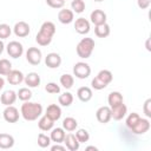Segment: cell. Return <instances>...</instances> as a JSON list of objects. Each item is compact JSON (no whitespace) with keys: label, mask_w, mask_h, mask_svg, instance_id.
Listing matches in <instances>:
<instances>
[{"label":"cell","mask_w":151,"mask_h":151,"mask_svg":"<svg viewBox=\"0 0 151 151\" xmlns=\"http://www.w3.org/2000/svg\"><path fill=\"white\" fill-rule=\"evenodd\" d=\"M94 46H96V44H94V40L92 38H83L78 42L77 48H76L78 57L81 58V59L90 58L93 50H94Z\"/></svg>","instance_id":"7a4b0ae2"},{"label":"cell","mask_w":151,"mask_h":151,"mask_svg":"<svg viewBox=\"0 0 151 151\" xmlns=\"http://www.w3.org/2000/svg\"><path fill=\"white\" fill-rule=\"evenodd\" d=\"M107 103H109V106H110V107L124 103L123 94H122L120 92H118V91H112V92L109 94V97H107Z\"/></svg>","instance_id":"44dd1931"},{"label":"cell","mask_w":151,"mask_h":151,"mask_svg":"<svg viewBox=\"0 0 151 151\" xmlns=\"http://www.w3.org/2000/svg\"><path fill=\"white\" fill-rule=\"evenodd\" d=\"M47 117H50L52 120H58L60 117H61V109L60 106H58L57 104H51L47 106L46 109V113H45Z\"/></svg>","instance_id":"ffe728a7"},{"label":"cell","mask_w":151,"mask_h":151,"mask_svg":"<svg viewBox=\"0 0 151 151\" xmlns=\"http://www.w3.org/2000/svg\"><path fill=\"white\" fill-rule=\"evenodd\" d=\"M4 86H5V80H4V78L0 76V91L4 88Z\"/></svg>","instance_id":"f6af8a7d"},{"label":"cell","mask_w":151,"mask_h":151,"mask_svg":"<svg viewBox=\"0 0 151 151\" xmlns=\"http://www.w3.org/2000/svg\"><path fill=\"white\" fill-rule=\"evenodd\" d=\"M74 28L79 34H87L90 32V21L85 18H78L74 22Z\"/></svg>","instance_id":"9a60e30c"},{"label":"cell","mask_w":151,"mask_h":151,"mask_svg":"<svg viewBox=\"0 0 151 151\" xmlns=\"http://www.w3.org/2000/svg\"><path fill=\"white\" fill-rule=\"evenodd\" d=\"M24 78H25V76L19 70H12L7 74V81L11 85H19V84H21L24 81Z\"/></svg>","instance_id":"e0dca14e"},{"label":"cell","mask_w":151,"mask_h":151,"mask_svg":"<svg viewBox=\"0 0 151 151\" xmlns=\"http://www.w3.org/2000/svg\"><path fill=\"white\" fill-rule=\"evenodd\" d=\"M63 143H65L66 149L70 150V151H77V150L79 149V146H80V143L78 142L76 134H73V133H68V134H66L65 138H64V142H63Z\"/></svg>","instance_id":"7c38bea8"},{"label":"cell","mask_w":151,"mask_h":151,"mask_svg":"<svg viewBox=\"0 0 151 151\" xmlns=\"http://www.w3.org/2000/svg\"><path fill=\"white\" fill-rule=\"evenodd\" d=\"M110 32H111V28L106 22L94 26V34L98 38H106V37L110 35Z\"/></svg>","instance_id":"d4e9b609"},{"label":"cell","mask_w":151,"mask_h":151,"mask_svg":"<svg viewBox=\"0 0 151 151\" xmlns=\"http://www.w3.org/2000/svg\"><path fill=\"white\" fill-rule=\"evenodd\" d=\"M53 125H54V120H52L50 117H47L46 114L42 116L39 122H38V126L41 131H50L53 129Z\"/></svg>","instance_id":"cb8c5ba5"},{"label":"cell","mask_w":151,"mask_h":151,"mask_svg":"<svg viewBox=\"0 0 151 151\" xmlns=\"http://www.w3.org/2000/svg\"><path fill=\"white\" fill-rule=\"evenodd\" d=\"M40 31L44 32V33H46V34H48V35H51V37H53L55 34V25L52 21H45L41 25Z\"/></svg>","instance_id":"f546056e"},{"label":"cell","mask_w":151,"mask_h":151,"mask_svg":"<svg viewBox=\"0 0 151 151\" xmlns=\"http://www.w3.org/2000/svg\"><path fill=\"white\" fill-rule=\"evenodd\" d=\"M51 150L52 151H65L66 146H63V145H59V143H55V145L51 146Z\"/></svg>","instance_id":"ee69618b"},{"label":"cell","mask_w":151,"mask_h":151,"mask_svg":"<svg viewBox=\"0 0 151 151\" xmlns=\"http://www.w3.org/2000/svg\"><path fill=\"white\" fill-rule=\"evenodd\" d=\"M52 38H53V37H51V35H48V34H46V33L39 31V32L37 33V35H35V41H37L38 45H40V46H47V45L51 44Z\"/></svg>","instance_id":"4316f807"},{"label":"cell","mask_w":151,"mask_h":151,"mask_svg":"<svg viewBox=\"0 0 151 151\" xmlns=\"http://www.w3.org/2000/svg\"><path fill=\"white\" fill-rule=\"evenodd\" d=\"M58 101H59V104H60L61 106L68 107V106L73 103V96H72V93H70V92H65V93H63V94L59 96Z\"/></svg>","instance_id":"f1b7e54d"},{"label":"cell","mask_w":151,"mask_h":151,"mask_svg":"<svg viewBox=\"0 0 151 151\" xmlns=\"http://www.w3.org/2000/svg\"><path fill=\"white\" fill-rule=\"evenodd\" d=\"M149 42H150V39H147V40H146V50H147V51H151V47H150Z\"/></svg>","instance_id":"7dc6e473"},{"label":"cell","mask_w":151,"mask_h":151,"mask_svg":"<svg viewBox=\"0 0 151 151\" xmlns=\"http://www.w3.org/2000/svg\"><path fill=\"white\" fill-rule=\"evenodd\" d=\"M17 98H18L17 92H14L13 90H7V91H5V92L1 94V97H0V101H1L2 105H5V106H9V105H13V104L15 103Z\"/></svg>","instance_id":"5bb4252c"},{"label":"cell","mask_w":151,"mask_h":151,"mask_svg":"<svg viewBox=\"0 0 151 151\" xmlns=\"http://www.w3.org/2000/svg\"><path fill=\"white\" fill-rule=\"evenodd\" d=\"M130 130L134 134H144L150 130V122L147 118H139V120Z\"/></svg>","instance_id":"52a82bcc"},{"label":"cell","mask_w":151,"mask_h":151,"mask_svg":"<svg viewBox=\"0 0 151 151\" xmlns=\"http://www.w3.org/2000/svg\"><path fill=\"white\" fill-rule=\"evenodd\" d=\"M51 138L47 136V134H45V133H40L39 136H38V145L40 146V147H47V146H50V144H51Z\"/></svg>","instance_id":"d590c367"},{"label":"cell","mask_w":151,"mask_h":151,"mask_svg":"<svg viewBox=\"0 0 151 151\" xmlns=\"http://www.w3.org/2000/svg\"><path fill=\"white\" fill-rule=\"evenodd\" d=\"M92 96H93L92 90H91L90 87H87V86H81V87H79L78 91H77V97H78V99H79L80 101H83V103L90 101V100L92 99Z\"/></svg>","instance_id":"ac0fdd59"},{"label":"cell","mask_w":151,"mask_h":151,"mask_svg":"<svg viewBox=\"0 0 151 151\" xmlns=\"http://www.w3.org/2000/svg\"><path fill=\"white\" fill-rule=\"evenodd\" d=\"M12 71V64L7 59H0V76H7Z\"/></svg>","instance_id":"4dcf8cb0"},{"label":"cell","mask_w":151,"mask_h":151,"mask_svg":"<svg viewBox=\"0 0 151 151\" xmlns=\"http://www.w3.org/2000/svg\"><path fill=\"white\" fill-rule=\"evenodd\" d=\"M151 1L150 0H137V5L140 9H146L150 6Z\"/></svg>","instance_id":"7bdbcfd3"},{"label":"cell","mask_w":151,"mask_h":151,"mask_svg":"<svg viewBox=\"0 0 151 151\" xmlns=\"http://www.w3.org/2000/svg\"><path fill=\"white\" fill-rule=\"evenodd\" d=\"M45 64L48 68H58L61 65V57L58 53H48L45 58Z\"/></svg>","instance_id":"8fae6325"},{"label":"cell","mask_w":151,"mask_h":151,"mask_svg":"<svg viewBox=\"0 0 151 151\" xmlns=\"http://www.w3.org/2000/svg\"><path fill=\"white\" fill-rule=\"evenodd\" d=\"M20 113L25 120L33 122V120H37L42 114V106L39 103L27 100V101H24V104L21 105Z\"/></svg>","instance_id":"6da1fadb"},{"label":"cell","mask_w":151,"mask_h":151,"mask_svg":"<svg viewBox=\"0 0 151 151\" xmlns=\"http://www.w3.org/2000/svg\"><path fill=\"white\" fill-rule=\"evenodd\" d=\"M110 109H111V118H113L114 120H122L127 113V107L124 103L112 106Z\"/></svg>","instance_id":"9c48e42d"},{"label":"cell","mask_w":151,"mask_h":151,"mask_svg":"<svg viewBox=\"0 0 151 151\" xmlns=\"http://www.w3.org/2000/svg\"><path fill=\"white\" fill-rule=\"evenodd\" d=\"M143 111L146 116V118H151V99H146L145 103H144V106H143Z\"/></svg>","instance_id":"b9f144b4"},{"label":"cell","mask_w":151,"mask_h":151,"mask_svg":"<svg viewBox=\"0 0 151 151\" xmlns=\"http://www.w3.org/2000/svg\"><path fill=\"white\" fill-rule=\"evenodd\" d=\"M66 133H65V130L63 127H55V129H52V132H51V140L54 142V143H63L64 142V138H65Z\"/></svg>","instance_id":"603a6c76"},{"label":"cell","mask_w":151,"mask_h":151,"mask_svg":"<svg viewBox=\"0 0 151 151\" xmlns=\"http://www.w3.org/2000/svg\"><path fill=\"white\" fill-rule=\"evenodd\" d=\"M71 7L76 13H83L85 11V2L83 0H72Z\"/></svg>","instance_id":"e575fe53"},{"label":"cell","mask_w":151,"mask_h":151,"mask_svg":"<svg viewBox=\"0 0 151 151\" xmlns=\"http://www.w3.org/2000/svg\"><path fill=\"white\" fill-rule=\"evenodd\" d=\"M13 31H14V34L19 38H25L29 34V25L25 21H19L14 25L13 27Z\"/></svg>","instance_id":"30bf717a"},{"label":"cell","mask_w":151,"mask_h":151,"mask_svg":"<svg viewBox=\"0 0 151 151\" xmlns=\"http://www.w3.org/2000/svg\"><path fill=\"white\" fill-rule=\"evenodd\" d=\"M73 84H74V78H73V76H71V74H68V73H65V74H63V76L60 77V85H61L63 87H65L66 90L71 88V87L73 86Z\"/></svg>","instance_id":"83f0119b"},{"label":"cell","mask_w":151,"mask_h":151,"mask_svg":"<svg viewBox=\"0 0 151 151\" xmlns=\"http://www.w3.org/2000/svg\"><path fill=\"white\" fill-rule=\"evenodd\" d=\"M77 127H78V122H77L76 118H73V117H66L63 120V129L64 130H66L68 132H72Z\"/></svg>","instance_id":"484cf974"},{"label":"cell","mask_w":151,"mask_h":151,"mask_svg":"<svg viewBox=\"0 0 151 151\" xmlns=\"http://www.w3.org/2000/svg\"><path fill=\"white\" fill-rule=\"evenodd\" d=\"M74 19V12L71 11V9H67V8H61L58 13V20L64 24V25H67V24H71Z\"/></svg>","instance_id":"4fadbf2b"},{"label":"cell","mask_w":151,"mask_h":151,"mask_svg":"<svg viewBox=\"0 0 151 151\" xmlns=\"http://www.w3.org/2000/svg\"><path fill=\"white\" fill-rule=\"evenodd\" d=\"M17 96H18V98H19L20 100L27 101V100H29V99L32 98V92H31V90H29L28 87H21V88H19V91L17 92Z\"/></svg>","instance_id":"1f68e13d"},{"label":"cell","mask_w":151,"mask_h":151,"mask_svg":"<svg viewBox=\"0 0 151 151\" xmlns=\"http://www.w3.org/2000/svg\"><path fill=\"white\" fill-rule=\"evenodd\" d=\"M94 1H97V2H101V1H104V0H94Z\"/></svg>","instance_id":"681fc988"},{"label":"cell","mask_w":151,"mask_h":151,"mask_svg":"<svg viewBox=\"0 0 151 151\" xmlns=\"http://www.w3.org/2000/svg\"><path fill=\"white\" fill-rule=\"evenodd\" d=\"M96 118L101 124L109 123L111 120V109H110V106H100L96 112Z\"/></svg>","instance_id":"ba28073f"},{"label":"cell","mask_w":151,"mask_h":151,"mask_svg":"<svg viewBox=\"0 0 151 151\" xmlns=\"http://www.w3.org/2000/svg\"><path fill=\"white\" fill-rule=\"evenodd\" d=\"M12 33V28L7 24H0V39H7L9 38Z\"/></svg>","instance_id":"8d00e7d4"},{"label":"cell","mask_w":151,"mask_h":151,"mask_svg":"<svg viewBox=\"0 0 151 151\" xmlns=\"http://www.w3.org/2000/svg\"><path fill=\"white\" fill-rule=\"evenodd\" d=\"M41 51L38 47H29L26 51V60L31 64V65H39L41 61Z\"/></svg>","instance_id":"5b68a950"},{"label":"cell","mask_w":151,"mask_h":151,"mask_svg":"<svg viewBox=\"0 0 151 151\" xmlns=\"http://www.w3.org/2000/svg\"><path fill=\"white\" fill-rule=\"evenodd\" d=\"M73 74L78 79H86L91 74V67L88 64L83 63V61L76 63L73 66Z\"/></svg>","instance_id":"3957f363"},{"label":"cell","mask_w":151,"mask_h":151,"mask_svg":"<svg viewBox=\"0 0 151 151\" xmlns=\"http://www.w3.org/2000/svg\"><path fill=\"white\" fill-rule=\"evenodd\" d=\"M13 145H14L13 136L8 133H0V149L7 150V149L13 147Z\"/></svg>","instance_id":"7402d4cb"},{"label":"cell","mask_w":151,"mask_h":151,"mask_svg":"<svg viewBox=\"0 0 151 151\" xmlns=\"http://www.w3.org/2000/svg\"><path fill=\"white\" fill-rule=\"evenodd\" d=\"M97 77H98L99 79H101L106 85H109V84L112 81V79H113L112 72L109 71V70H101V71H99V73L97 74Z\"/></svg>","instance_id":"d6a6232c"},{"label":"cell","mask_w":151,"mask_h":151,"mask_svg":"<svg viewBox=\"0 0 151 151\" xmlns=\"http://www.w3.org/2000/svg\"><path fill=\"white\" fill-rule=\"evenodd\" d=\"M6 50H7L8 55L12 57V58H14V59L21 57L22 53H24V47H22V45H21L19 41H15V40L9 41V42L7 44Z\"/></svg>","instance_id":"277c9868"},{"label":"cell","mask_w":151,"mask_h":151,"mask_svg":"<svg viewBox=\"0 0 151 151\" xmlns=\"http://www.w3.org/2000/svg\"><path fill=\"white\" fill-rule=\"evenodd\" d=\"M4 48H5V45H4V42H2V40L0 39V54L4 52Z\"/></svg>","instance_id":"bcb514c9"},{"label":"cell","mask_w":151,"mask_h":151,"mask_svg":"<svg viewBox=\"0 0 151 151\" xmlns=\"http://www.w3.org/2000/svg\"><path fill=\"white\" fill-rule=\"evenodd\" d=\"M90 19H91V22L97 26V25H101V24H105L106 22V13L101 9H94L91 15H90Z\"/></svg>","instance_id":"2e32d148"},{"label":"cell","mask_w":151,"mask_h":151,"mask_svg":"<svg viewBox=\"0 0 151 151\" xmlns=\"http://www.w3.org/2000/svg\"><path fill=\"white\" fill-rule=\"evenodd\" d=\"M76 137H77V139H78L79 143H86V142H88V139H90V133H88V131L85 130V129H79V130L76 132Z\"/></svg>","instance_id":"836d02e7"},{"label":"cell","mask_w":151,"mask_h":151,"mask_svg":"<svg viewBox=\"0 0 151 151\" xmlns=\"http://www.w3.org/2000/svg\"><path fill=\"white\" fill-rule=\"evenodd\" d=\"M91 85H92V88H94V90H103V88H105L107 85L101 80V79H99L98 77H96V78H93L92 79V81H91Z\"/></svg>","instance_id":"ab89813d"},{"label":"cell","mask_w":151,"mask_h":151,"mask_svg":"<svg viewBox=\"0 0 151 151\" xmlns=\"http://www.w3.org/2000/svg\"><path fill=\"white\" fill-rule=\"evenodd\" d=\"M139 118H140V116L137 113V112H132V113H130L129 116H127V118H126V126L129 127V129H131L138 120H139Z\"/></svg>","instance_id":"74e56055"},{"label":"cell","mask_w":151,"mask_h":151,"mask_svg":"<svg viewBox=\"0 0 151 151\" xmlns=\"http://www.w3.org/2000/svg\"><path fill=\"white\" fill-rule=\"evenodd\" d=\"M24 81L28 87H38L40 85V76L37 72H29L25 76Z\"/></svg>","instance_id":"d6986e66"},{"label":"cell","mask_w":151,"mask_h":151,"mask_svg":"<svg viewBox=\"0 0 151 151\" xmlns=\"http://www.w3.org/2000/svg\"><path fill=\"white\" fill-rule=\"evenodd\" d=\"M46 4L51 7V8H63L65 6V0H46Z\"/></svg>","instance_id":"60d3db41"},{"label":"cell","mask_w":151,"mask_h":151,"mask_svg":"<svg viewBox=\"0 0 151 151\" xmlns=\"http://www.w3.org/2000/svg\"><path fill=\"white\" fill-rule=\"evenodd\" d=\"M86 150H87V151H88V150H94V151H97L98 149H97L96 146H87V147H86Z\"/></svg>","instance_id":"c3c4849f"},{"label":"cell","mask_w":151,"mask_h":151,"mask_svg":"<svg viewBox=\"0 0 151 151\" xmlns=\"http://www.w3.org/2000/svg\"><path fill=\"white\" fill-rule=\"evenodd\" d=\"M4 119L7 122V123H17L19 120V117H20V113H19V110L17 107H14L13 105H9V106H6V109L4 110Z\"/></svg>","instance_id":"8992f818"},{"label":"cell","mask_w":151,"mask_h":151,"mask_svg":"<svg viewBox=\"0 0 151 151\" xmlns=\"http://www.w3.org/2000/svg\"><path fill=\"white\" fill-rule=\"evenodd\" d=\"M45 90L47 93H51V94H57L60 92V86L57 84V83H47V85L45 86Z\"/></svg>","instance_id":"f35d334b"}]
</instances>
